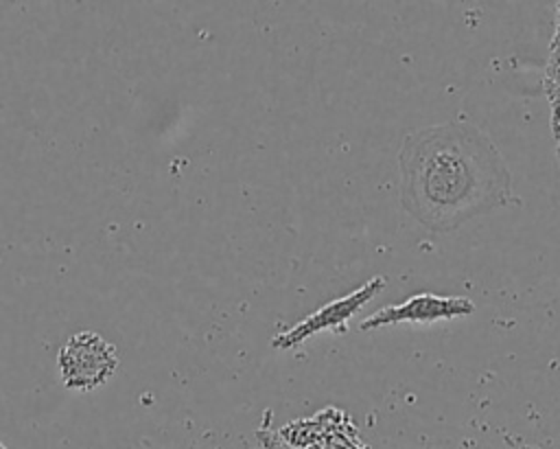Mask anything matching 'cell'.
<instances>
[{"instance_id": "cell-1", "label": "cell", "mask_w": 560, "mask_h": 449, "mask_svg": "<svg viewBox=\"0 0 560 449\" xmlns=\"http://www.w3.org/2000/svg\"><path fill=\"white\" fill-rule=\"evenodd\" d=\"M400 204L424 228L453 232L512 202V173L492 138L448 120L411 131L398 153Z\"/></svg>"}, {"instance_id": "cell-2", "label": "cell", "mask_w": 560, "mask_h": 449, "mask_svg": "<svg viewBox=\"0 0 560 449\" xmlns=\"http://www.w3.org/2000/svg\"><path fill=\"white\" fill-rule=\"evenodd\" d=\"M118 361L114 342L96 331H79L70 335L57 355L61 383L74 392H92L107 383L116 372Z\"/></svg>"}, {"instance_id": "cell-3", "label": "cell", "mask_w": 560, "mask_h": 449, "mask_svg": "<svg viewBox=\"0 0 560 449\" xmlns=\"http://www.w3.org/2000/svg\"><path fill=\"white\" fill-rule=\"evenodd\" d=\"M276 431L291 449H372L361 438L348 412L337 405H326Z\"/></svg>"}, {"instance_id": "cell-4", "label": "cell", "mask_w": 560, "mask_h": 449, "mask_svg": "<svg viewBox=\"0 0 560 449\" xmlns=\"http://www.w3.org/2000/svg\"><path fill=\"white\" fill-rule=\"evenodd\" d=\"M385 289V276H372L368 283L359 285V289L335 298L319 307L317 311L308 313L287 331L278 333L271 339V346L276 350H291L298 348L302 342L308 337L322 333V331H335V333H346L348 331V320L372 298H376Z\"/></svg>"}, {"instance_id": "cell-5", "label": "cell", "mask_w": 560, "mask_h": 449, "mask_svg": "<svg viewBox=\"0 0 560 449\" xmlns=\"http://www.w3.org/2000/svg\"><path fill=\"white\" fill-rule=\"evenodd\" d=\"M475 313V302L464 296H440V293H416L398 304H387L359 322L361 331L378 326L402 324V322H438L455 320Z\"/></svg>"}, {"instance_id": "cell-6", "label": "cell", "mask_w": 560, "mask_h": 449, "mask_svg": "<svg viewBox=\"0 0 560 449\" xmlns=\"http://www.w3.org/2000/svg\"><path fill=\"white\" fill-rule=\"evenodd\" d=\"M542 90L549 103L560 99V33L551 35L549 57L542 72Z\"/></svg>"}, {"instance_id": "cell-7", "label": "cell", "mask_w": 560, "mask_h": 449, "mask_svg": "<svg viewBox=\"0 0 560 449\" xmlns=\"http://www.w3.org/2000/svg\"><path fill=\"white\" fill-rule=\"evenodd\" d=\"M269 418H271V412H265V418H262L260 427L256 429V438H258V442H260V449H291V447L278 436L276 427H271Z\"/></svg>"}, {"instance_id": "cell-8", "label": "cell", "mask_w": 560, "mask_h": 449, "mask_svg": "<svg viewBox=\"0 0 560 449\" xmlns=\"http://www.w3.org/2000/svg\"><path fill=\"white\" fill-rule=\"evenodd\" d=\"M551 134H553V140H556V151L560 156V114H551Z\"/></svg>"}, {"instance_id": "cell-9", "label": "cell", "mask_w": 560, "mask_h": 449, "mask_svg": "<svg viewBox=\"0 0 560 449\" xmlns=\"http://www.w3.org/2000/svg\"><path fill=\"white\" fill-rule=\"evenodd\" d=\"M553 33H560V2H556V24H553Z\"/></svg>"}, {"instance_id": "cell-10", "label": "cell", "mask_w": 560, "mask_h": 449, "mask_svg": "<svg viewBox=\"0 0 560 449\" xmlns=\"http://www.w3.org/2000/svg\"><path fill=\"white\" fill-rule=\"evenodd\" d=\"M549 107H551V114H560V99L553 101V103H549Z\"/></svg>"}, {"instance_id": "cell-11", "label": "cell", "mask_w": 560, "mask_h": 449, "mask_svg": "<svg viewBox=\"0 0 560 449\" xmlns=\"http://www.w3.org/2000/svg\"><path fill=\"white\" fill-rule=\"evenodd\" d=\"M0 449H9V447H7V445H4V442H0Z\"/></svg>"}]
</instances>
